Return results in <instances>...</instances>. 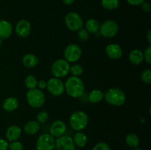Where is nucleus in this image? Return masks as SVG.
<instances>
[{"instance_id": "obj_1", "label": "nucleus", "mask_w": 151, "mask_h": 150, "mask_svg": "<svg viewBox=\"0 0 151 150\" xmlns=\"http://www.w3.org/2000/svg\"><path fill=\"white\" fill-rule=\"evenodd\" d=\"M64 91L72 98H80L85 92V85L79 76H71L64 84Z\"/></svg>"}, {"instance_id": "obj_2", "label": "nucleus", "mask_w": 151, "mask_h": 150, "mask_svg": "<svg viewBox=\"0 0 151 150\" xmlns=\"http://www.w3.org/2000/svg\"><path fill=\"white\" fill-rule=\"evenodd\" d=\"M71 128L75 131H82L86 128L88 124V116L84 111L78 110L72 113L69 119Z\"/></svg>"}, {"instance_id": "obj_3", "label": "nucleus", "mask_w": 151, "mask_h": 150, "mask_svg": "<svg viewBox=\"0 0 151 150\" xmlns=\"http://www.w3.org/2000/svg\"><path fill=\"white\" fill-rule=\"evenodd\" d=\"M104 99L111 105L121 106L126 101V95L120 88H111L105 93Z\"/></svg>"}, {"instance_id": "obj_4", "label": "nucleus", "mask_w": 151, "mask_h": 150, "mask_svg": "<svg viewBox=\"0 0 151 150\" xmlns=\"http://www.w3.org/2000/svg\"><path fill=\"white\" fill-rule=\"evenodd\" d=\"M26 99L28 104L33 108H39L45 103V95L41 90L38 88L29 89L27 92Z\"/></svg>"}, {"instance_id": "obj_5", "label": "nucleus", "mask_w": 151, "mask_h": 150, "mask_svg": "<svg viewBox=\"0 0 151 150\" xmlns=\"http://www.w3.org/2000/svg\"><path fill=\"white\" fill-rule=\"evenodd\" d=\"M70 64L65 59H58L52 64L51 72L54 77L62 78L69 73Z\"/></svg>"}, {"instance_id": "obj_6", "label": "nucleus", "mask_w": 151, "mask_h": 150, "mask_svg": "<svg viewBox=\"0 0 151 150\" xmlns=\"http://www.w3.org/2000/svg\"><path fill=\"white\" fill-rule=\"evenodd\" d=\"M65 24L70 31L78 32L83 26V21L78 13L69 12L65 16Z\"/></svg>"}, {"instance_id": "obj_7", "label": "nucleus", "mask_w": 151, "mask_h": 150, "mask_svg": "<svg viewBox=\"0 0 151 150\" xmlns=\"http://www.w3.org/2000/svg\"><path fill=\"white\" fill-rule=\"evenodd\" d=\"M100 33L102 36L107 38H111L116 36L119 31V25L115 21L109 19L100 25Z\"/></svg>"}, {"instance_id": "obj_8", "label": "nucleus", "mask_w": 151, "mask_h": 150, "mask_svg": "<svg viewBox=\"0 0 151 150\" xmlns=\"http://www.w3.org/2000/svg\"><path fill=\"white\" fill-rule=\"evenodd\" d=\"M65 60L68 63H75L81 59L82 56V49L76 44H71L66 46L63 51Z\"/></svg>"}, {"instance_id": "obj_9", "label": "nucleus", "mask_w": 151, "mask_h": 150, "mask_svg": "<svg viewBox=\"0 0 151 150\" xmlns=\"http://www.w3.org/2000/svg\"><path fill=\"white\" fill-rule=\"evenodd\" d=\"M55 147V139L50 133L42 134L35 143L36 150H54Z\"/></svg>"}, {"instance_id": "obj_10", "label": "nucleus", "mask_w": 151, "mask_h": 150, "mask_svg": "<svg viewBox=\"0 0 151 150\" xmlns=\"http://www.w3.org/2000/svg\"><path fill=\"white\" fill-rule=\"evenodd\" d=\"M48 92L54 96H59L64 92V83L59 78L52 77L47 82Z\"/></svg>"}, {"instance_id": "obj_11", "label": "nucleus", "mask_w": 151, "mask_h": 150, "mask_svg": "<svg viewBox=\"0 0 151 150\" xmlns=\"http://www.w3.org/2000/svg\"><path fill=\"white\" fill-rule=\"evenodd\" d=\"M56 150H75V145L70 136L62 135L55 140Z\"/></svg>"}, {"instance_id": "obj_12", "label": "nucleus", "mask_w": 151, "mask_h": 150, "mask_svg": "<svg viewBox=\"0 0 151 150\" xmlns=\"http://www.w3.org/2000/svg\"><path fill=\"white\" fill-rule=\"evenodd\" d=\"M31 24L29 21L26 19H22L19 21L16 25L15 31L16 35L20 38H27L31 33Z\"/></svg>"}, {"instance_id": "obj_13", "label": "nucleus", "mask_w": 151, "mask_h": 150, "mask_svg": "<svg viewBox=\"0 0 151 150\" xmlns=\"http://www.w3.org/2000/svg\"><path fill=\"white\" fill-rule=\"evenodd\" d=\"M67 126L64 121L61 120L55 121L50 128V134L54 138H59L65 134Z\"/></svg>"}, {"instance_id": "obj_14", "label": "nucleus", "mask_w": 151, "mask_h": 150, "mask_svg": "<svg viewBox=\"0 0 151 150\" xmlns=\"http://www.w3.org/2000/svg\"><path fill=\"white\" fill-rule=\"evenodd\" d=\"M106 53L110 59L117 60L122 55V47L117 44H109L106 47Z\"/></svg>"}, {"instance_id": "obj_15", "label": "nucleus", "mask_w": 151, "mask_h": 150, "mask_svg": "<svg viewBox=\"0 0 151 150\" xmlns=\"http://www.w3.org/2000/svg\"><path fill=\"white\" fill-rule=\"evenodd\" d=\"M13 33V26L8 21L0 20V38L2 40L10 38Z\"/></svg>"}, {"instance_id": "obj_16", "label": "nucleus", "mask_w": 151, "mask_h": 150, "mask_svg": "<svg viewBox=\"0 0 151 150\" xmlns=\"http://www.w3.org/2000/svg\"><path fill=\"white\" fill-rule=\"evenodd\" d=\"M22 135V129L19 126L16 125H12L9 126L6 130L5 137L6 139L9 142L18 141Z\"/></svg>"}, {"instance_id": "obj_17", "label": "nucleus", "mask_w": 151, "mask_h": 150, "mask_svg": "<svg viewBox=\"0 0 151 150\" xmlns=\"http://www.w3.org/2000/svg\"><path fill=\"white\" fill-rule=\"evenodd\" d=\"M40 124L37 121H29L24 126V131L29 135H33L38 133L40 130Z\"/></svg>"}, {"instance_id": "obj_18", "label": "nucleus", "mask_w": 151, "mask_h": 150, "mask_svg": "<svg viewBox=\"0 0 151 150\" xmlns=\"http://www.w3.org/2000/svg\"><path fill=\"white\" fill-rule=\"evenodd\" d=\"M19 107V100L16 97H7L3 101L2 107L5 111L13 112L16 110Z\"/></svg>"}, {"instance_id": "obj_19", "label": "nucleus", "mask_w": 151, "mask_h": 150, "mask_svg": "<svg viewBox=\"0 0 151 150\" xmlns=\"http://www.w3.org/2000/svg\"><path fill=\"white\" fill-rule=\"evenodd\" d=\"M130 62L134 65H139L144 60V57H143V51H141L138 49H135L131 50V52L129 53V56H128Z\"/></svg>"}, {"instance_id": "obj_20", "label": "nucleus", "mask_w": 151, "mask_h": 150, "mask_svg": "<svg viewBox=\"0 0 151 150\" xmlns=\"http://www.w3.org/2000/svg\"><path fill=\"white\" fill-rule=\"evenodd\" d=\"M22 64L27 68H34L38 65L39 60L33 54H27L22 57Z\"/></svg>"}, {"instance_id": "obj_21", "label": "nucleus", "mask_w": 151, "mask_h": 150, "mask_svg": "<svg viewBox=\"0 0 151 150\" xmlns=\"http://www.w3.org/2000/svg\"><path fill=\"white\" fill-rule=\"evenodd\" d=\"M104 99V93L100 89H94L88 95V100L91 103L100 102Z\"/></svg>"}, {"instance_id": "obj_22", "label": "nucleus", "mask_w": 151, "mask_h": 150, "mask_svg": "<svg viewBox=\"0 0 151 150\" xmlns=\"http://www.w3.org/2000/svg\"><path fill=\"white\" fill-rule=\"evenodd\" d=\"M72 140H73V142L75 146L82 148V147H84L86 145L88 138H87V136L83 132L79 131V132L75 134Z\"/></svg>"}, {"instance_id": "obj_23", "label": "nucleus", "mask_w": 151, "mask_h": 150, "mask_svg": "<svg viewBox=\"0 0 151 150\" xmlns=\"http://www.w3.org/2000/svg\"><path fill=\"white\" fill-rule=\"evenodd\" d=\"M86 29L88 31V33L95 34L99 32L100 29V24L98 21L96 20L95 19H90L86 22Z\"/></svg>"}, {"instance_id": "obj_24", "label": "nucleus", "mask_w": 151, "mask_h": 150, "mask_svg": "<svg viewBox=\"0 0 151 150\" xmlns=\"http://www.w3.org/2000/svg\"><path fill=\"white\" fill-rule=\"evenodd\" d=\"M125 143L131 148H137L139 144V138L135 133H129L125 137Z\"/></svg>"}, {"instance_id": "obj_25", "label": "nucleus", "mask_w": 151, "mask_h": 150, "mask_svg": "<svg viewBox=\"0 0 151 150\" xmlns=\"http://www.w3.org/2000/svg\"><path fill=\"white\" fill-rule=\"evenodd\" d=\"M101 5L106 10H115L119 7V0H101Z\"/></svg>"}, {"instance_id": "obj_26", "label": "nucleus", "mask_w": 151, "mask_h": 150, "mask_svg": "<svg viewBox=\"0 0 151 150\" xmlns=\"http://www.w3.org/2000/svg\"><path fill=\"white\" fill-rule=\"evenodd\" d=\"M37 83H38V80L33 75H28L25 77L24 85L26 88L29 90L37 88Z\"/></svg>"}, {"instance_id": "obj_27", "label": "nucleus", "mask_w": 151, "mask_h": 150, "mask_svg": "<svg viewBox=\"0 0 151 150\" xmlns=\"http://www.w3.org/2000/svg\"><path fill=\"white\" fill-rule=\"evenodd\" d=\"M69 73L72 74V76H80L83 73V68L80 64L75 63V64L70 66V68H69Z\"/></svg>"}, {"instance_id": "obj_28", "label": "nucleus", "mask_w": 151, "mask_h": 150, "mask_svg": "<svg viewBox=\"0 0 151 150\" xmlns=\"http://www.w3.org/2000/svg\"><path fill=\"white\" fill-rule=\"evenodd\" d=\"M49 119V113H47L45 110H42V111H40L38 113L36 116V121L38 123L41 124H44L48 121Z\"/></svg>"}, {"instance_id": "obj_29", "label": "nucleus", "mask_w": 151, "mask_h": 150, "mask_svg": "<svg viewBox=\"0 0 151 150\" xmlns=\"http://www.w3.org/2000/svg\"><path fill=\"white\" fill-rule=\"evenodd\" d=\"M141 79L143 82L146 84L151 83V69H147L143 71L141 74Z\"/></svg>"}, {"instance_id": "obj_30", "label": "nucleus", "mask_w": 151, "mask_h": 150, "mask_svg": "<svg viewBox=\"0 0 151 150\" xmlns=\"http://www.w3.org/2000/svg\"><path fill=\"white\" fill-rule=\"evenodd\" d=\"M8 149L10 150H23L24 146L22 142L19 141H12L9 144Z\"/></svg>"}, {"instance_id": "obj_31", "label": "nucleus", "mask_w": 151, "mask_h": 150, "mask_svg": "<svg viewBox=\"0 0 151 150\" xmlns=\"http://www.w3.org/2000/svg\"><path fill=\"white\" fill-rule=\"evenodd\" d=\"M92 150H111V149L110 146L107 143L100 141V142H98L94 145Z\"/></svg>"}, {"instance_id": "obj_32", "label": "nucleus", "mask_w": 151, "mask_h": 150, "mask_svg": "<svg viewBox=\"0 0 151 150\" xmlns=\"http://www.w3.org/2000/svg\"><path fill=\"white\" fill-rule=\"evenodd\" d=\"M78 37L80 40L85 41L88 40V38H89V33H88L86 29L82 28L79 31H78Z\"/></svg>"}, {"instance_id": "obj_33", "label": "nucleus", "mask_w": 151, "mask_h": 150, "mask_svg": "<svg viewBox=\"0 0 151 150\" xmlns=\"http://www.w3.org/2000/svg\"><path fill=\"white\" fill-rule=\"evenodd\" d=\"M143 57L144 60L148 63L149 65L151 64V46L149 45L147 48L143 51Z\"/></svg>"}, {"instance_id": "obj_34", "label": "nucleus", "mask_w": 151, "mask_h": 150, "mask_svg": "<svg viewBox=\"0 0 151 150\" xmlns=\"http://www.w3.org/2000/svg\"><path fill=\"white\" fill-rule=\"evenodd\" d=\"M141 7H142V10L144 12H145V13H150L151 10L150 4L146 1H144V2L141 4Z\"/></svg>"}, {"instance_id": "obj_35", "label": "nucleus", "mask_w": 151, "mask_h": 150, "mask_svg": "<svg viewBox=\"0 0 151 150\" xmlns=\"http://www.w3.org/2000/svg\"><path fill=\"white\" fill-rule=\"evenodd\" d=\"M8 141L3 138H0V150L8 149Z\"/></svg>"}, {"instance_id": "obj_36", "label": "nucleus", "mask_w": 151, "mask_h": 150, "mask_svg": "<svg viewBox=\"0 0 151 150\" xmlns=\"http://www.w3.org/2000/svg\"><path fill=\"white\" fill-rule=\"evenodd\" d=\"M127 1L131 5L138 6L141 5L144 1H145V0H127Z\"/></svg>"}, {"instance_id": "obj_37", "label": "nucleus", "mask_w": 151, "mask_h": 150, "mask_svg": "<svg viewBox=\"0 0 151 150\" xmlns=\"http://www.w3.org/2000/svg\"><path fill=\"white\" fill-rule=\"evenodd\" d=\"M37 87H38V89L40 90L44 89V88H47V82H45V81L43 80V79H41V80L38 81Z\"/></svg>"}, {"instance_id": "obj_38", "label": "nucleus", "mask_w": 151, "mask_h": 150, "mask_svg": "<svg viewBox=\"0 0 151 150\" xmlns=\"http://www.w3.org/2000/svg\"><path fill=\"white\" fill-rule=\"evenodd\" d=\"M146 38H147V41L148 42L149 45H150L151 44V29H149L147 32V35H146Z\"/></svg>"}, {"instance_id": "obj_39", "label": "nucleus", "mask_w": 151, "mask_h": 150, "mask_svg": "<svg viewBox=\"0 0 151 150\" xmlns=\"http://www.w3.org/2000/svg\"><path fill=\"white\" fill-rule=\"evenodd\" d=\"M63 3L66 5H70V4H73L75 0H62Z\"/></svg>"}, {"instance_id": "obj_40", "label": "nucleus", "mask_w": 151, "mask_h": 150, "mask_svg": "<svg viewBox=\"0 0 151 150\" xmlns=\"http://www.w3.org/2000/svg\"><path fill=\"white\" fill-rule=\"evenodd\" d=\"M1 44H2V39H1V38H0V46H1Z\"/></svg>"}, {"instance_id": "obj_41", "label": "nucleus", "mask_w": 151, "mask_h": 150, "mask_svg": "<svg viewBox=\"0 0 151 150\" xmlns=\"http://www.w3.org/2000/svg\"><path fill=\"white\" fill-rule=\"evenodd\" d=\"M134 150H143V149H139V148H135Z\"/></svg>"}]
</instances>
